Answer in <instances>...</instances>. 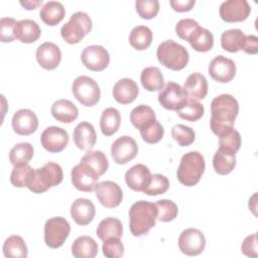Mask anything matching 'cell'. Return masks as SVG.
Here are the masks:
<instances>
[{"mask_svg":"<svg viewBox=\"0 0 258 258\" xmlns=\"http://www.w3.org/2000/svg\"><path fill=\"white\" fill-rule=\"evenodd\" d=\"M188 98L203 100L208 94V82L204 75L200 73L190 74L182 87Z\"/></svg>","mask_w":258,"mask_h":258,"instance_id":"26","label":"cell"},{"mask_svg":"<svg viewBox=\"0 0 258 258\" xmlns=\"http://www.w3.org/2000/svg\"><path fill=\"white\" fill-rule=\"evenodd\" d=\"M241 251L248 257H257V234L253 233L247 236L241 245Z\"/></svg>","mask_w":258,"mask_h":258,"instance_id":"51","label":"cell"},{"mask_svg":"<svg viewBox=\"0 0 258 258\" xmlns=\"http://www.w3.org/2000/svg\"><path fill=\"white\" fill-rule=\"evenodd\" d=\"M35 56L41 68L51 71L58 67L61 60V51L55 43L45 41L37 47Z\"/></svg>","mask_w":258,"mask_h":258,"instance_id":"19","label":"cell"},{"mask_svg":"<svg viewBox=\"0 0 258 258\" xmlns=\"http://www.w3.org/2000/svg\"><path fill=\"white\" fill-rule=\"evenodd\" d=\"M61 166L55 162H47L40 168H35L27 184V188L34 194H42L62 181Z\"/></svg>","mask_w":258,"mask_h":258,"instance_id":"4","label":"cell"},{"mask_svg":"<svg viewBox=\"0 0 258 258\" xmlns=\"http://www.w3.org/2000/svg\"><path fill=\"white\" fill-rule=\"evenodd\" d=\"M99 177L100 176L96 171L81 162L75 165L71 171L72 183L77 189L81 191L90 192L95 189Z\"/></svg>","mask_w":258,"mask_h":258,"instance_id":"16","label":"cell"},{"mask_svg":"<svg viewBox=\"0 0 258 258\" xmlns=\"http://www.w3.org/2000/svg\"><path fill=\"white\" fill-rule=\"evenodd\" d=\"M142 87L149 92L161 91L164 87L163 75L157 67H147L142 70L140 75Z\"/></svg>","mask_w":258,"mask_h":258,"instance_id":"31","label":"cell"},{"mask_svg":"<svg viewBox=\"0 0 258 258\" xmlns=\"http://www.w3.org/2000/svg\"><path fill=\"white\" fill-rule=\"evenodd\" d=\"M139 89L135 81L129 78L119 80L113 87V97L122 105L132 103L138 96Z\"/></svg>","mask_w":258,"mask_h":258,"instance_id":"22","label":"cell"},{"mask_svg":"<svg viewBox=\"0 0 258 258\" xmlns=\"http://www.w3.org/2000/svg\"><path fill=\"white\" fill-rule=\"evenodd\" d=\"M139 131L142 139L149 144L159 142L164 134V129L162 125L156 120V118L144 123L139 128Z\"/></svg>","mask_w":258,"mask_h":258,"instance_id":"39","label":"cell"},{"mask_svg":"<svg viewBox=\"0 0 258 258\" xmlns=\"http://www.w3.org/2000/svg\"><path fill=\"white\" fill-rule=\"evenodd\" d=\"M81 59L83 64L93 72L104 71L110 62L108 50L102 45H89L82 51Z\"/></svg>","mask_w":258,"mask_h":258,"instance_id":"11","label":"cell"},{"mask_svg":"<svg viewBox=\"0 0 258 258\" xmlns=\"http://www.w3.org/2000/svg\"><path fill=\"white\" fill-rule=\"evenodd\" d=\"M93 22L91 17L83 11L75 12L70 20L60 28L62 39L69 44L80 42L92 30Z\"/></svg>","mask_w":258,"mask_h":258,"instance_id":"6","label":"cell"},{"mask_svg":"<svg viewBox=\"0 0 258 258\" xmlns=\"http://www.w3.org/2000/svg\"><path fill=\"white\" fill-rule=\"evenodd\" d=\"M152 119H155V112L151 107L146 105H139L135 107L130 113V121L132 125L137 129Z\"/></svg>","mask_w":258,"mask_h":258,"instance_id":"43","label":"cell"},{"mask_svg":"<svg viewBox=\"0 0 258 258\" xmlns=\"http://www.w3.org/2000/svg\"><path fill=\"white\" fill-rule=\"evenodd\" d=\"M72 91L75 98L86 107L96 105L101 98L99 85L94 79L88 76H80L76 78L72 86Z\"/></svg>","mask_w":258,"mask_h":258,"instance_id":"7","label":"cell"},{"mask_svg":"<svg viewBox=\"0 0 258 258\" xmlns=\"http://www.w3.org/2000/svg\"><path fill=\"white\" fill-rule=\"evenodd\" d=\"M242 50L248 54H256L258 52V38L254 34L246 35Z\"/></svg>","mask_w":258,"mask_h":258,"instance_id":"52","label":"cell"},{"mask_svg":"<svg viewBox=\"0 0 258 258\" xmlns=\"http://www.w3.org/2000/svg\"><path fill=\"white\" fill-rule=\"evenodd\" d=\"M96 233L99 239L102 241L109 238L120 239L123 235V225L117 218L108 217L99 223Z\"/></svg>","mask_w":258,"mask_h":258,"instance_id":"32","label":"cell"},{"mask_svg":"<svg viewBox=\"0 0 258 258\" xmlns=\"http://www.w3.org/2000/svg\"><path fill=\"white\" fill-rule=\"evenodd\" d=\"M179 250L188 256L200 255L206 247V238L202 231L196 228L183 230L178 237Z\"/></svg>","mask_w":258,"mask_h":258,"instance_id":"10","label":"cell"},{"mask_svg":"<svg viewBox=\"0 0 258 258\" xmlns=\"http://www.w3.org/2000/svg\"><path fill=\"white\" fill-rule=\"evenodd\" d=\"M52 117L61 123H72L79 116V110L77 106L67 99L56 100L50 109Z\"/></svg>","mask_w":258,"mask_h":258,"instance_id":"25","label":"cell"},{"mask_svg":"<svg viewBox=\"0 0 258 258\" xmlns=\"http://www.w3.org/2000/svg\"><path fill=\"white\" fill-rule=\"evenodd\" d=\"M256 192L252 196V198L249 200V209L254 213V215H256L255 213V210H256Z\"/></svg>","mask_w":258,"mask_h":258,"instance_id":"55","label":"cell"},{"mask_svg":"<svg viewBox=\"0 0 258 258\" xmlns=\"http://www.w3.org/2000/svg\"><path fill=\"white\" fill-rule=\"evenodd\" d=\"M121 124V115L119 111L113 107L106 108L100 118V128L105 136H112L115 134Z\"/></svg>","mask_w":258,"mask_h":258,"instance_id":"33","label":"cell"},{"mask_svg":"<svg viewBox=\"0 0 258 258\" xmlns=\"http://www.w3.org/2000/svg\"><path fill=\"white\" fill-rule=\"evenodd\" d=\"M33 146L28 142H21L14 145L9 152V161L13 166L26 164L33 157Z\"/></svg>","mask_w":258,"mask_h":258,"instance_id":"38","label":"cell"},{"mask_svg":"<svg viewBox=\"0 0 258 258\" xmlns=\"http://www.w3.org/2000/svg\"><path fill=\"white\" fill-rule=\"evenodd\" d=\"M103 254L107 258H120L124 255V245L119 238H109L103 242Z\"/></svg>","mask_w":258,"mask_h":258,"instance_id":"47","label":"cell"},{"mask_svg":"<svg viewBox=\"0 0 258 258\" xmlns=\"http://www.w3.org/2000/svg\"><path fill=\"white\" fill-rule=\"evenodd\" d=\"M138 145L136 141L127 135L117 138L111 146V155L117 164H126L136 157Z\"/></svg>","mask_w":258,"mask_h":258,"instance_id":"15","label":"cell"},{"mask_svg":"<svg viewBox=\"0 0 258 258\" xmlns=\"http://www.w3.org/2000/svg\"><path fill=\"white\" fill-rule=\"evenodd\" d=\"M206 169L205 158L199 151H189L182 155L176 176L178 181L185 186L196 185Z\"/></svg>","mask_w":258,"mask_h":258,"instance_id":"3","label":"cell"},{"mask_svg":"<svg viewBox=\"0 0 258 258\" xmlns=\"http://www.w3.org/2000/svg\"><path fill=\"white\" fill-rule=\"evenodd\" d=\"M200 24L198 23V21L191 19V18H183L180 19L176 25H175V32L176 35L183 39V40H187L188 36L190 35V33L199 26Z\"/></svg>","mask_w":258,"mask_h":258,"instance_id":"50","label":"cell"},{"mask_svg":"<svg viewBox=\"0 0 258 258\" xmlns=\"http://www.w3.org/2000/svg\"><path fill=\"white\" fill-rule=\"evenodd\" d=\"M71 232L69 222L62 217H53L44 224V242L49 248L56 249L62 246Z\"/></svg>","mask_w":258,"mask_h":258,"instance_id":"8","label":"cell"},{"mask_svg":"<svg viewBox=\"0 0 258 258\" xmlns=\"http://www.w3.org/2000/svg\"><path fill=\"white\" fill-rule=\"evenodd\" d=\"M72 254L76 258H93L98 254V244L90 236H80L73 242Z\"/></svg>","mask_w":258,"mask_h":258,"instance_id":"30","label":"cell"},{"mask_svg":"<svg viewBox=\"0 0 258 258\" xmlns=\"http://www.w3.org/2000/svg\"><path fill=\"white\" fill-rule=\"evenodd\" d=\"M209 74L216 82L229 83L236 75V64L231 58L217 55L209 64Z\"/></svg>","mask_w":258,"mask_h":258,"instance_id":"17","label":"cell"},{"mask_svg":"<svg viewBox=\"0 0 258 258\" xmlns=\"http://www.w3.org/2000/svg\"><path fill=\"white\" fill-rule=\"evenodd\" d=\"M156 56L162 66L172 71L182 70L186 67L189 59L186 48L171 39L165 40L158 45Z\"/></svg>","mask_w":258,"mask_h":258,"instance_id":"5","label":"cell"},{"mask_svg":"<svg viewBox=\"0 0 258 258\" xmlns=\"http://www.w3.org/2000/svg\"><path fill=\"white\" fill-rule=\"evenodd\" d=\"M14 34L15 38L23 43H33L40 37L41 29L34 20L22 19L17 21Z\"/></svg>","mask_w":258,"mask_h":258,"instance_id":"24","label":"cell"},{"mask_svg":"<svg viewBox=\"0 0 258 258\" xmlns=\"http://www.w3.org/2000/svg\"><path fill=\"white\" fill-rule=\"evenodd\" d=\"M251 7L246 0H228L220 5L219 13L225 22H242L248 18Z\"/></svg>","mask_w":258,"mask_h":258,"instance_id":"12","label":"cell"},{"mask_svg":"<svg viewBox=\"0 0 258 258\" xmlns=\"http://www.w3.org/2000/svg\"><path fill=\"white\" fill-rule=\"evenodd\" d=\"M68 132L57 126H49L45 128L40 135V143L42 147L51 153L62 151L69 143Z\"/></svg>","mask_w":258,"mask_h":258,"instance_id":"14","label":"cell"},{"mask_svg":"<svg viewBox=\"0 0 258 258\" xmlns=\"http://www.w3.org/2000/svg\"><path fill=\"white\" fill-rule=\"evenodd\" d=\"M135 8L141 18L152 19L159 11V2L157 0H137Z\"/></svg>","mask_w":258,"mask_h":258,"instance_id":"46","label":"cell"},{"mask_svg":"<svg viewBox=\"0 0 258 258\" xmlns=\"http://www.w3.org/2000/svg\"><path fill=\"white\" fill-rule=\"evenodd\" d=\"M95 192L100 204L109 209L118 207L123 200V191L121 187L118 183L112 180L97 182Z\"/></svg>","mask_w":258,"mask_h":258,"instance_id":"13","label":"cell"},{"mask_svg":"<svg viewBox=\"0 0 258 258\" xmlns=\"http://www.w3.org/2000/svg\"><path fill=\"white\" fill-rule=\"evenodd\" d=\"M171 136L177 144L182 147L189 146L196 139L195 131L190 127L182 124H177L172 127Z\"/></svg>","mask_w":258,"mask_h":258,"instance_id":"44","label":"cell"},{"mask_svg":"<svg viewBox=\"0 0 258 258\" xmlns=\"http://www.w3.org/2000/svg\"><path fill=\"white\" fill-rule=\"evenodd\" d=\"M33 171L34 168H32L28 163L15 165L10 174V182L15 187H27Z\"/></svg>","mask_w":258,"mask_h":258,"instance_id":"41","label":"cell"},{"mask_svg":"<svg viewBox=\"0 0 258 258\" xmlns=\"http://www.w3.org/2000/svg\"><path fill=\"white\" fill-rule=\"evenodd\" d=\"M3 254L6 258H26L28 250L23 238L18 235L9 236L3 244Z\"/></svg>","mask_w":258,"mask_h":258,"instance_id":"36","label":"cell"},{"mask_svg":"<svg viewBox=\"0 0 258 258\" xmlns=\"http://www.w3.org/2000/svg\"><path fill=\"white\" fill-rule=\"evenodd\" d=\"M171 8L176 12H186L195 6V0H171L169 2Z\"/></svg>","mask_w":258,"mask_h":258,"instance_id":"53","label":"cell"},{"mask_svg":"<svg viewBox=\"0 0 258 258\" xmlns=\"http://www.w3.org/2000/svg\"><path fill=\"white\" fill-rule=\"evenodd\" d=\"M184 89L174 82H168L158 94L159 104L166 110L178 111L187 101Z\"/></svg>","mask_w":258,"mask_h":258,"instance_id":"9","label":"cell"},{"mask_svg":"<svg viewBox=\"0 0 258 258\" xmlns=\"http://www.w3.org/2000/svg\"><path fill=\"white\" fill-rule=\"evenodd\" d=\"M66 15L63 5L58 1H48L40 8L39 16L41 20L49 26L57 25Z\"/></svg>","mask_w":258,"mask_h":258,"instance_id":"28","label":"cell"},{"mask_svg":"<svg viewBox=\"0 0 258 258\" xmlns=\"http://www.w3.org/2000/svg\"><path fill=\"white\" fill-rule=\"evenodd\" d=\"M245 38L246 35L241 29H229L221 35V46L226 51L237 52L243 48Z\"/></svg>","mask_w":258,"mask_h":258,"instance_id":"34","label":"cell"},{"mask_svg":"<svg viewBox=\"0 0 258 258\" xmlns=\"http://www.w3.org/2000/svg\"><path fill=\"white\" fill-rule=\"evenodd\" d=\"M73 138L76 146L81 150H91L96 141L97 134L94 126L89 122H81L79 123L73 133Z\"/></svg>","mask_w":258,"mask_h":258,"instance_id":"23","label":"cell"},{"mask_svg":"<svg viewBox=\"0 0 258 258\" xmlns=\"http://www.w3.org/2000/svg\"><path fill=\"white\" fill-rule=\"evenodd\" d=\"M158 214H157V220L160 222H170L173 221L177 214H178V208L176 204L170 200H159L155 203Z\"/></svg>","mask_w":258,"mask_h":258,"instance_id":"45","label":"cell"},{"mask_svg":"<svg viewBox=\"0 0 258 258\" xmlns=\"http://www.w3.org/2000/svg\"><path fill=\"white\" fill-rule=\"evenodd\" d=\"M96 209L91 200L80 198L71 206V216L76 224L80 226L89 225L95 218Z\"/></svg>","mask_w":258,"mask_h":258,"instance_id":"21","label":"cell"},{"mask_svg":"<svg viewBox=\"0 0 258 258\" xmlns=\"http://www.w3.org/2000/svg\"><path fill=\"white\" fill-rule=\"evenodd\" d=\"M153 34L148 26L137 25L129 34V43L137 50H144L150 46Z\"/></svg>","mask_w":258,"mask_h":258,"instance_id":"35","label":"cell"},{"mask_svg":"<svg viewBox=\"0 0 258 258\" xmlns=\"http://www.w3.org/2000/svg\"><path fill=\"white\" fill-rule=\"evenodd\" d=\"M190 46L200 52H206L213 48L214 35L213 33L200 25L190 33L187 38Z\"/></svg>","mask_w":258,"mask_h":258,"instance_id":"29","label":"cell"},{"mask_svg":"<svg viewBox=\"0 0 258 258\" xmlns=\"http://www.w3.org/2000/svg\"><path fill=\"white\" fill-rule=\"evenodd\" d=\"M169 188L168 178L160 173L151 174L148 185L143 189V194L147 196H158L167 191Z\"/></svg>","mask_w":258,"mask_h":258,"instance_id":"42","label":"cell"},{"mask_svg":"<svg viewBox=\"0 0 258 258\" xmlns=\"http://www.w3.org/2000/svg\"><path fill=\"white\" fill-rule=\"evenodd\" d=\"M158 210L155 204L147 201L134 203L129 210V228L135 237L147 234L155 226Z\"/></svg>","mask_w":258,"mask_h":258,"instance_id":"2","label":"cell"},{"mask_svg":"<svg viewBox=\"0 0 258 258\" xmlns=\"http://www.w3.org/2000/svg\"><path fill=\"white\" fill-rule=\"evenodd\" d=\"M17 21L12 17H2L0 20V40L2 42H12L15 40L14 28Z\"/></svg>","mask_w":258,"mask_h":258,"instance_id":"49","label":"cell"},{"mask_svg":"<svg viewBox=\"0 0 258 258\" xmlns=\"http://www.w3.org/2000/svg\"><path fill=\"white\" fill-rule=\"evenodd\" d=\"M239 113V103L230 94H222L211 103L210 127L212 132L221 137L234 128Z\"/></svg>","mask_w":258,"mask_h":258,"instance_id":"1","label":"cell"},{"mask_svg":"<svg viewBox=\"0 0 258 258\" xmlns=\"http://www.w3.org/2000/svg\"><path fill=\"white\" fill-rule=\"evenodd\" d=\"M81 163H84L91 167L94 171L97 172L99 176L103 175L108 167H109V161L105 153L99 150L91 151L89 150L81 159Z\"/></svg>","mask_w":258,"mask_h":258,"instance_id":"37","label":"cell"},{"mask_svg":"<svg viewBox=\"0 0 258 258\" xmlns=\"http://www.w3.org/2000/svg\"><path fill=\"white\" fill-rule=\"evenodd\" d=\"M42 1L41 0H24L20 1V5L24 7L26 10H34L36 9L39 5H41Z\"/></svg>","mask_w":258,"mask_h":258,"instance_id":"54","label":"cell"},{"mask_svg":"<svg viewBox=\"0 0 258 258\" xmlns=\"http://www.w3.org/2000/svg\"><path fill=\"white\" fill-rule=\"evenodd\" d=\"M236 166V152L219 147L213 157V167L218 174L226 175L232 172Z\"/></svg>","mask_w":258,"mask_h":258,"instance_id":"27","label":"cell"},{"mask_svg":"<svg viewBox=\"0 0 258 258\" xmlns=\"http://www.w3.org/2000/svg\"><path fill=\"white\" fill-rule=\"evenodd\" d=\"M204 112H205L204 106L198 100L192 98H187V101L183 105V107L178 111H176L177 115L181 119L189 122H195L201 119L204 115Z\"/></svg>","mask_w":258,"mask_h":258,"instance_id":"40","label":"cell"},{"mask_svg":"<svg viewBox=\"0 0 258 258\" xmlns=\"http://www.w3.org/2000/svg\"><path fill=\"white\" fill-rule=\"evenodd\" d=\"M150 178L151 173L149 168L142 163L133 165L125 173V181L127 185L135 191H143L148 185Z\"/></svg>","mask_w":258,"mask_h":258,"instance_id":"20","label":"cell"},{"mask_svg":"<svg viewBox=\"0 0 258 258\" xmlns=\"http://www.w3.org/2000/svg\"><path fill=\"white\" fill-rule=\"evenodd\" d=\"M219 147H224L237 152L241 147V135L236 129H231L219 139Z\"/></svg>","mask_w":258,"mask_h":258,"instance_id":"48","label":"cell"},{"mask_svg":"<svg viewBox=\"0 0 258 258\" xmlns=\"http://www.w3.org/2000/svg\"><path fill=\"white\" fill-rule=\"evenodd\" d=\"M11 125L16 134L28 136L36 131L38 127V118L33 111L29 109H20L14 113Z\"/></svg>","mask_w":258,"mask_h":258,"instance_id":"18","label":"cell"}]
</instances>
